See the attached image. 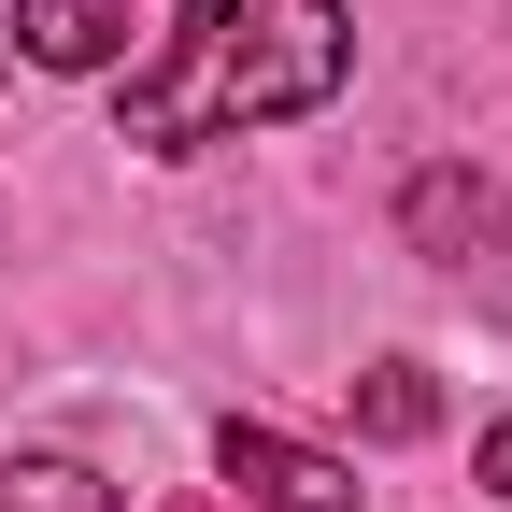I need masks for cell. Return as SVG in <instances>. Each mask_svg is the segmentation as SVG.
Instances as JSON below:
<instances>
[{
  "label": "cell",
  "mask_w": 512,
  "mask_h": 512,
  "mask_svg": "<svg viewBox=\"0 0 512 512\" xmlns=\"http://www.w3.org/2000/svg\"><path fill=\"white\" fill-rule=\"evenodd\" d=\"M356 72V15L342 0H185V29L143 86H128V128L114 143L143 157H200L228 128H285L313 100H342Z\"/></svg>",
  "instance_id": "1"
},
{
  "label": "cell",
  "mask_w": 512,
  "mask_h": 512,
  "mask_svg": "<svg viewBox=\"0 0 512 512\" xmlns=\"http://www.w3.org/2000/svg\"><path fill=\"white\" fill-rule=\"evenodd\" d=\"M214 470H228L256 512H356V470H342V456H313V441H285V427H228V441H214Z\"/></svg>",
  "instance_id": "2"
},
{
  "label": "cell",
  "mask_w": 512,
  "mask_h": 512,
  "mask_svg": "<svg viewBox=\"0 0 512 512\" xmlns=\"http://www.w3.org/2000/svg\"><path fill=\"white\" fill-rule=\"evenodd\" d=\"M15 43L43 57V72H100V57L128 43V0H15Z\"/></svg>",
  "instance_id": "3"
},
{
  "label": "cell",
  "mask_w": 512,
  "mask_h": 512,
  "mask_svg": "<svg viewBox=\"0 0 512 512\" xmlns=\"http://www.w3.org/2000/svg\"><path fill=\"white\" fill-rule=\"evenodd\" d=\"M356 427H370V441H427V427H441V384H427V370H399V356L356 370Z\"/></svg>",
  "instance_id": "4"
},
{
  "label": "cell",
  "mask_w": 512,
  "mask_h": 512,
  "mask_svg": "<svg viewBox=\"0 0 512 512\" xmlns=\"http://www.w3.org/2000/svg\"><path fill=\"white\" fill-rule=\"evenodd\" d=\"M0 512H114V484L72 470V456H15L0 470Z\"/></svg>",
  "instance_id": "5"
},
{
  "label": "cell",
  "mask_w": 512,
  "mask_h": 512,
  "mask_svg": "<svg viewBox=\"0 0 512 512\" xmlns=\"http://www.w3.org/2000/svg\"><path fill=\"white\" fill-rule=\"evenodd\" d=\"M484 484H498V498H512V413H498V427H484Z\"/></svg>",
  "instance_id": "6"
}]
</instances>
